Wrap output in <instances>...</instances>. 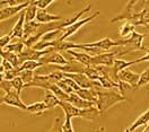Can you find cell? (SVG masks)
Wrapping results in <instances>:
<instances>
[{
    "label": "cell",
    "instance_id": "obj_29",
    "mask_svg": "<svg viewBox=\"0 0 149 132\" xmlns=\"http://www.w3.org/2000/svg\"><path fill=\"white\" fill-rule=\"evenodd\" d=\"M11 42H13V40H11L10 34H6V35L1 36L0 38V47H1V50H5Z\"/></svg>",
    "mask_w": 149,
    "mask_h": 132
},
{
    "label": "cell",
    "instance_id": "obj_4",
    "mask_svg": "<svg viewBox=\"0 0 149 132\" xmlns=\"http://www.w3.org/2000/svg\"><path fill=\"white\" fill-rule=\"evenodd\" d=\"M120 54L118 47L113 49L111 52H104L101 54L93 56V67H113L116 56Z\"/></svg>",
    "mask_w": 149,
    "mask_h": 132
},
{
    "label": "cell",
    "instance_id": "obj_6",
    "mask_svg": "<svg viewBox=\"0 0 149 132\" xmlns=\"http://www.w3.org/2000/svg\"><path fill=\"white\" fill-rule=\"evenodd\" d=\"M97 16H100V11H95L93 15H91V16H88V17H86V18H84V19H80V20H78L77 23H74V25H71L70 27L65 28L63 29V35L61 36L60 41H67L71 35L76 34V33L78 32V29H80L83 26H85L86 24H88L91 20H93L94 18H96Z\"/></svg>",
    "mask_w": 149,
    "mask_h": 132
},
{
    "label": "cell",
    "instance_id": "obj_19",
    "mask_svg": "<svg viewBox=\"0 0 149 132\" xmlns=\"http://www.w3.org/2000/svg\"><path fill=\"white\" fill-rule=\"evenodd\" d=\"M43 102L47 104L49 110H52V108H54L56 106H60V99H59L53 93H51V92H49V90H44Z\"/></svg>",
    "mask_w": 149,
    "mask_h": 132
},
{
    "label": "cell",
    "instance_id": "obj_30",
    "mask_svg": "<svg viewBox=\"0 0 149 132\" xmlns=\"http://www.w3.org/2000/svg\"><path fill=\"white\" fill-rule=\"evenodd\" d=\"M34 2L38 9H45L51 3L54 2V0H34Z\"/></svg>",
    "mask_w": 149,
    "mask_h": 132
},
{
    "label": "cell",
    "instance_id": "obj_12",
    "mask_svg": "<svg viewBox=\"0 0 149 132\" xmlns=\"http://www.w3.org/2000/svg\"><path fill=\"white\" fill-rule=\"evenodd\" d=\"M134 26H148L149 25V6H146L145 8L136 13L134 18L131 22Z\"/></svg>",
    "mask_w": 149,
    "mask_h": 132
},
{
    "label": "cell",
    "instance_id": "obj_33",
    "mask_svg": "<svg viewBox=\"0 0 149 132\" xmlns=\"http://www.w3.org/2000/svg\"><path fill=\"white\" fill-rule=\"evenodd\" d=\"M104 131H105V128H104V126H102V128H100V129H98L96 132H104Z\"/></svg>",
    "mask_w": 149,
    "mask_h": 132
},
{
    "label": "cell",
    "instance_id": "obj_18",
    "mask_svg": "<svg viewBox=\"0 0 149 132\" xmlns=\"http://www.w3.org/2000/svg\"><path fill=\"white\" fill-rule=\"evenodd\" d=\"M25 49H26V45H25L24 41L17 38L16 41H13V42H11L5 50H1V51H7V52L16 53V54H22L23 51H24Z\"/></svg>",
    "mask_w": 149,
    "mask_h": 132
},
{
    "label": "cell",
    "instance_id": "obj_22",
    "mask_svg": "<svg viewBox=\"0 0 149 132\" xmlns=\"http://www.w3.org/2000/svg\"><path fill=\"white\" fill-rule=\"evenodd\" d=\"M37 6L35 5L34 0L31 1V5L25 9V17H26V22H34V19H36L37 15ZM25 22V23H26Z\"/></svg>",
    "mask_w": 149,
    "mask_h": 132
},
{
    "label": "cell",
    "instance_id": "obj_26",
    "mask_svg": "<svg viewBox=\"0 0 149 132\" xmlns=\"http://www.w3.org/2000/svg\"><path fill=\"white\" fill-rule=\"evenodd\" d=\"M10 83H11L13 88H14V89H15V90L20 95L22 90L25 88V84H24V81L22 80V78H20V77H16V78H15V79H13Z\"/></svg>",
    "mask_w": 149,
    "mask_h": 132
},
{
    "label": "cell",
    "instance_id": "obj_13",
    "mask_svg": "<svg viewBox=\"0 0 149 132\" xmlns=\"http://www.w3.org/2000/svg\"><path fill=\"white\" fill-rule=\"evenodd\" d=\"M68 103L72 104L74 107L80 108V110H86V108H91V107L96 106V104L93 103V102H88V101L83 99L80 96H78V95L76 94V92L69 95V101H68Z\"/></svg>",
    "mask_w": 149,
    "mask_h": 132
},
{
    "label": "cell",
    "instance_id": "obj_2",
    "mask_svg": "<svg viewBox=\"0 0 149 132\" xmlns=\"http://www.w3.org/2000/svg\"><path fill=\"white\" fill-rule=\"evenodd\" d=\"M60 107L63 110L65 117H70V119L81 117L87 121H93L95 117H97L101 114L96 106L86 108V110H80V108L74 107L72 104L68 103V102H60Z\"/></svg>",
    "mask_w": 149,
    "mask_h": 132
},
{
    "label": "cell",
    "instance_id": "obj_37",
    "mask_svg": "<svg viewBox=\"0 0 149 132\" xmlns=\"http://www.w3.org/2000/svg\"><path fill=\"white\" fill-rule=\"evenodd\" d=\"M148 111H149V107H148Z\"/></svg>",
    "mask_w": 149,
    "mask_h": 132
},
{
    "label": "cell",
    "instance_id": "obj_21",
    "mask_svg": "<svg viewBox=\"0 0 149 132\" xmlns=\"http://www.w3.org/2000/svg\"><path fill=\"white\" fill-rule=\"evenodd\" d=\"M76 94L80 96L83 99L88 101V102H93L96 104L97 102V95H96V90L95 89H79L76 92Z\"/></svg>",
    "mask_w": 149,
    "mask_h": 132
},
{
    "label": "cell",
    "instance_id": "obj_14",
    "mask_svg": "<svg viewBox=\"0 0 149 132\" xmlns=\"http://www.w3.org/2000/svg\"><path fill=\"white\" fill-rule=\"evenodd\" d=\"M59 20H63L61 16L53 15L51 13L47 11L45 9H38L36 15V22L41 24H49V23H53V22H59Z\"/></svg>",
    "mask_w": 149,
    "mask_h": 132
},
{
    "label": "cell",
    "instance_id": "obj_23",
    "mask_svg": "<svg viewBox=\"0 0 149 132\" xmlns=\"http://www.w3.org/2000/svg\"><path fill=\"white\" fill-rule=\"evenodd\" d=\"M134 28L136 26L132 24V23H129V22H125V24L120 28V32H119V35L121 36L122 38H129L132 35V33L134 32Z\"/></svg>",
    "mask_w": 149,
    "mask_h": 132
},
{
    "label": "cell",
    "instance_id": "obj_32",
    "mask_svg": "<svg viewBox=\"0 0 149 132\" xmlns=\"http://www.w3.org/2000/svg\"><path fill=\"white\" fill-rule=\"evenodd\" d=\"M145 52H146V56H143V57L137 59L138 63H140V62H143V61H148V62H149V47H145Z\"/></svg>",
    "mask_w": 149,
    "mask_h": 132
},
{
    "label": "cell",
    "instance_id": "obj_8",
    "mask_svg": "<svg viewBox=\"0 0 149 132\" xmlns=\"http://www.w3.org/2000/svg\"><path fill=\"white\" fill-rule=\"evenodd\" d=\"M1 104L10 105V106L19 108L22 111H26L27 110V105L20 99V95L16 90H10L8 93H6L3 98L1 99Z\"/></svg>",
    "mask_w": 149,
    "mask_h": 132
},
{
    "label": "cell",
    "instance_id": "obj_9",
    "mask_svg": "<svg viewBox=\"0 0 149 132\" xmlns=\"http://www.w3.org/2000/svg\"><path fill=\"white\" fill-rule=\"evenodd\" d=\"M32 1V0H31ZM31 1H24L23 3L17 5V6H10V7H1L0 10V20L5 22L6 19L10 18L13 16H15L16 14L22 13L27 8L28 6L31 5Z\"/></svg>",
    "mask_w": 149,
    "mask_h": 132
},
{
    "label": "cell",
    "instance_id": "obj_16",
    "mask_svg": "<svg viewBox=\"0 0 149 132\" xmlns=\"http://www.w3.org/2000/svg\"><path fill=\"white\" fill-rule=\"evenodd\" d=\"M148 124H149V111H147V112H145L143 114H141L139 117L125 130V132H133L134 130H137L138 128H140V126H145V125L147 126Z\"/></svg>",
    "mask_w": 149,
    "mask_h": 132
},
{
    "label": "cell",
    "instance_id": "obj_11",
    "mask_svg": "<svg viewBox=\"0 0 149 132\" xmlns=\"http://www.w3.org/2000/svg\"><path fill=\"white\" fill-rule=\"evenodd\" d=\"M25 22H26V17H25V10L20 13V16H19L17 23L15 24L14 28L11 29L10 32V36L11 40H23L24 38V28H25Z\"/></svg>",
    "mask_w": 149,
    "mask_h": 132
},
{
    "label": "cell",
    "instance_id": "obj_1",
    "mask_svg": "<svg viewBox=\"0 0 149 132\" xmlns=\"http://www.w3.org/2000/svg\"><path fill=\"white\" fill-rule=\"evenodd\" d=\"M96 95H97V102H96V107L101 112V114L105 113L109 111L112 106L115 104L128 101L127 97H124L120 93L114 92L113 89H104V88H95Z\"/></svg>",
    "mask_w": 149,
    "mask_h": 132
},
{
    "label": "cell",
    "instance_id": "obj_31",
    "mask_svg": "<svg viewBox=\"0 0 149 132\" xmlns=\"http://www.w3.org/2000/svg\"><path fill=\"white\" fill-rule=\"evenodd\" d=\"M71 120L72 119H70V117H65V121L63 123V126H62V132H74Z\"/></svg>",
    "mask_w": 149,
    "mask_h": 132
},
{
    "label": "cell",
    "instance_id": "obj_28",
    "mask_svg": "<svg viewBox=\"0 0 149 132\" xmlns=\"http://www.w3.org/2000/svg\"><path fill=\"white\" fill-rule=\"evenodd\" d=\"M146 85H149V67L143 72L140 74V80L139 83H138V88Z\"/></svg>",
    "mask_w": 149,
    "mask_h": 132
},
{
    "label": "cell",
    "instance_id": "obj_10",
    "mask_svg": "<svg viewBox=\"0 0 149 132\" xmlns=\"http://www.w3.org/2000/svg\"><path fill=\"white\" fill-rule=\"evenodd\" d=\"M119 80L120 83L129 85L131 88H138V83L140 80V74H136L129 68L122 70L119 74Z\"/></svg>",
    "mask_w": 149,
    "mask_h": 132
},
{
    "label": "cell",
    "instance_id": "obj_24",
    "mask_svg": "<svg viewBox=\"0 0 149 132\" xmlns=\"http://www.w3.org/2000/svg\"><path fill=\"white\" fill-rule=\"evenodd\" d=\"M44 65L42 63V62H40V61H33V60H29V61H25L22 66L18 68L19 72L20 71H23V70H29V71H34V70H36L37 68H41V67H43Z\"/></svg>",
    "mask_w": 149,
    "mask_h": 132
},
{
    "label": "cell",
    "instance_id": "obj_36",
    "mask_svg": "<svg viewBox=\"0 0 149 132\" xmlns=\"http://www.w3.org/2000/svg\"><path fill=\"white\" fill-rule=\"evenodd\" d=\"M147 28H148V29H149V25H148V26H147Z\"/></svg>",
    "mask_w": 149,
    "mask_h": 132
},
{
    "label": "cell",
    "instance_id": "obj_7",
    "mask_svg": "<svg viewBox=\"0 0 149 132\" xmlns=\"http://www.w3.org/2000/svg\"><path fill=\"white\" fill-rule=\"evenodd\" d=\"M68 61L59 51L52 50L51 52H49L47 54H45L44 57L40 60V62H42L44 66L45 65H53L56 67H62L68 65Z\"/></svg>",
    "mask_w": 149,
    "mask_h": 132
},
{
    "label": "cell",
    "instance_id": "obj_27",
    "mask_svg": "<svg viewBox=\"0 0 149 132\" xmlns=\"http://www.w3.org/2000/svg\"><path fill=\"white\" fill-rule=\"evenodd\" d=\"M63 123H65V121H62L61 117H59V116L56 117L54 121H53V124H52V126H51V129H50V131L49 132H62Z\"/></svg>",
    "mask_w": 149,
    "mask_h": 132
},
{
    "label": "cell",
    "instance_id": "obj_34",
    "mask_svg": "<svg viewBox=\"0 0 149 132\" xmlns=\"http://www.w3.org/2000/svg\"><path fill=\"white\" fill-rule=\"evenodd\" d=\"M142 132H149V128H146V129H145Z\"/></svg>",
    "mask_w": 149,
    "mask_h": 132
},
{
    "label": "cell",
    "instance_id": "obj_5",
    "mask_svg": "<svg viewBox=\"0 0 149 132\" xmlns=\"http://www.w3.org/2000/svg\"><path fill=\"white\" fill-rule=\"evenodd\" d=\"M137 3H139V2L136 1V0H130V1H128V2L125 3L124 8L121 10V13H120L119 15H116L115 17H113V18L110 19V22H111V23H116V22H121V20H127V22L131 23V22L133 20V18H134V15H136L134 7H136Z\"/></svg>",
    "mask_w": 149,
    "mask_h": 132
},
{
    "label": "cell",
    "instance_id": "obj_3",
    "mask_svg": "<svg viewBox=\"0 0 149 132\" xmlns=\"http://www.w3.org/2000/svg\"><path fill=\"white\" fill-rule=\"evenodd\" d=\"M124 41L119 40V41H114L110 38H104L102 40H98L96 42L92 43H83V44H76V49H83V50H92V49H101L106 52H111L113 49L119 47H123Z\"/></svg>",
    "mask_w": 149,
    "mask_h": 132
},
{
    "label": "cell",
    "instance_id": "obj_35",
    "mask_svg": "<svg viewBox=\"0 0 149 132\" xmlns=\"http://www.w3.org/2000/svg\"><path fill=\"white\" fill-rule=\"evenodd\" d=\"M146 128H149V124H148V125H147V126H146Z\"/></svg>",
    "mask_w": 149,
    "mask_h": 132
},
{
    "label": "cell",
    "instance_id": "obj_15",
    "mask_svg": "<svg viewBox=\"0 0 149 132\" xmlns=\"http://www.w3.org/2000/svg\"><path fill=\"white\" fill-rule=\"evenodd\" d=\"M67 52L74 58L76 61L80 62L81 65L86 67H93V57L92 56H89L85 52H78V51H74V50H69Z\"/></svg>",
    "mask_w": 149,
    "mask_h": 132
},
{
    "label": "cell",
    "instance_id": "obj_20",
    "mask_svg": "<svg viewBox=\"0 0 149 132\" xmlns=\"http://www.w3.org/2000/svg\"><path fill=\"white\" fill-rule=\"evenodd\" d=\"M1 58L5 59V60H7L8 62H10L13 66L15 67V68H17V69L22 66V60H20L19 54L7 52V51H1Z\"/></svg>",
    "mask_w": 149,
    "mask_h": 132
},
{
    "label": "cell",
    "instance_id": "obj_25",
    "mask_svg": "<svg viewBox=\"0 0 149 132\" xmlns=\"http://www.w3.org/2000/svg\"><path fill=\"white\" fill-rule=\"evenodd\" d=\"M19 77L22 78V80L24 81L25 85L27 84H31L34 81V78H35V75H34V71H29V70H23L19 72Z\"/></svg>",
    "mask_w": 149,
    "mask_h": 132
},
{
    "label": "cell",
    "instance_id": "obj_17",
    "mask_svg": "<svg viewBox=\"0 0 149 132\" xmlns=\"http://www.w3.org/2000/svg\"><path fill=\"white\" fill-rule=\"evenodd\" d=\"M47 111H49V107L43 101L42 102H35V103L31 104V105H27V110H26V112L34 114V115H42Z\"/></svg>",
    "mask_w": 149,
    "mask_h": 132
}]
</instances>
